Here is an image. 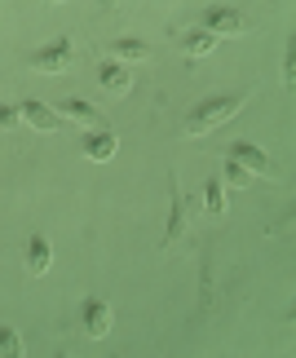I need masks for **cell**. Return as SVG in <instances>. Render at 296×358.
<instances>
[{"label":"cell","instance_id":"6da1fadb","mask_svg":"<svg viewBox=\"0 0 296 358\" xmlns=\"http://www.w3.org/2000/svg\"><path fill=\"white\" fill-rule=\"evenodd\" d=\"M248 106L244 93H221V98H204V102H195L191 111H186V124H182V133L186 137H204L212 129H221L225 120H235L239 111Z\"/></svg>","mask_w":296,"mask_h":358},{"label":"cell","instance_id":"7a4b0ae2","mask_svg":"<svg viewBox=\"0 0 296 358\" xmlns=\"http://www.w3.org/2000/svg\"><path fill=\"white\" fill-rule=\"evenodd\" d=\"M27 62H31V71H40V76H58V71H66V66L75 62V40L58 36V40H49V45L31 49Z\"/></svg>","mask_w":296,"mask_h":358},{"label":"cell","instance_id":"3957f363","mask_svg":"<svg viewBox=\"0 0 296 358\" xmlns=\"http://www.w3.org/2000/svg\"><path fill=\"white\" fill-rule=\"evenodd\" d=\"M80 327H84V336L102 341L106 332H111V306H106L102 296H89L84 306H80Z\"/></svg>","mask_w":296,"mask_h":358},{"label":"cell","instance_id":"277c9868","mask_svg":"<svg viewBox=\"0 0 296 358\" xmlns=\"http://www.w3.org/2000/svg\"><path fill=\"white\" fill-rule=\"evenodd\" d=\"M199 27H204V31H212L217 40H235V36H244V31H248L244 13H235V9H208Z\"/></svg>","mask_w":296,"mask_h":358},{"label":"cell","instance_id":"5b68a950","mask_svg":"<svg viewBox=\"0 0 296 358\" xmlns=\"http://www.w3.org/2000/svg\"><path fill=\"white\" fill-rule=\"evenodd\" d=\"M186 235H191V222H186V195L182 186L172 182V213H168V230H164V248L172 252V248H182Z\"/></svg>","mask_w":296,"mask_h":358},{"label":"cell","instance_id":"8992f818","mask_svg":"<svg viewBox=\"0 0 296 358\" xmlns=\"http://www.w3.org/2000/svg\"><path fill=\"white\" fill-rule=\"evenodd\" d=\"M18 111H22V124H31V129H40V133H58L62 129V115L53 111V106H45V102H18Z\"/></svg>","mask_w":296,"mask_h":358},{"label":"cell","instance_id":"52a82bcc","mask_svg":"<svg viewBox=\"0 0 296 358\" xmlns=\"http://www.w3.org/2000/svg\"><path fill=\"white\" fill-rule=\"evenodd\" d=\"M98 85L111 93V98H124V93L133 89V71H128V66H119V62H102L98 66Z\"/></svg>","mask_w":296,"mask_h":358},{"label":"cell","instance_id":"ba28073f","mask_svg":"<svg viewBox=\"0 0 296 358\" xmlns=\"http://www.w3.org/2000/svg\"><path fill=\"white\" fill-rule=\"evenodd\" d=\"M230 159H239L252 177H265L270 173V159H265V150L261 146H252V142H230V150H225Z\"/></svg>","mask_w":296,"mask_h":358},{"label":"cell","instance_id":"9c48e42d","mask_svg":"<svg viewBox=\"0 0 296 358\" xmlns=\"http://www.w3.org/2000/svg\"><path fill=\"white\" fill-rule=\"evenodd\" d=\"M22 266L31 270V274H49V266H53V243L45 235H31V239H27V252H22Z\"/></svg>","mask_w":296,"mask_h":358},{"label":"cell","instance_id":"30bf717a","mask_svg":"<svg viewBox=\"0 0 296 358\" xmlns=\"http://www.w3.org/2000/svg\"><path fill=\"white\" fill-rule=\"evenodd\" d=\"M177 45H182L186 58L195 62V58H208V53L217 49V36L204 31V27H191V31H182V36H177Z\"/></svg>","mask_w":296,"mask_h":358},{"label":"cell","instance_id":"8fae6325","mask_svg":"<svg viewBox=\"0 0 296 358\" xmlns=\"http://www.w3.org/2000/svg\"><path fill=\"white\" fill-rule=\"evenodd\" d=\"M115 150H119V137H115L111 129H102V133H89V137H84V155H89V159H98V164H106V159L115 155Z\"/></svg>","mask_w":296,"mask_h":358},{"label":"cell","instance_id":"7c38bea8","mask_svg":"<svg viewBox=\"0 0 296 358\" xmlns=\"http://www.w3.org/2000/svg\"><path fill=\"white\" fill-rule=\"evenodd\" d=\"M58 115L71 120V124H98V111H93L84 98H62L58 102Z\"/></svg>","mask_w":296,"mask_h":358},{"label":"cell","instance_id":"4fadbf2b","mask_svg":"<svg viewBox=\"0 0 296 358\" xmlns=\"http://www.w3.org/2000/svg\"><path fill=\"white\" fill-rule=\"evenodd\" d=\"M111 49L119 53V58H128V62H151V45H146V40H138V36H119Z\"/></svg>","mask_w":296,"mask_h":358},{"label":"cell","instance_id":"5bb4252c","mask_svg":"<svg viewBox=\"0 0 296 358\" xmlns=\"http://www.w3.org/2000/svg\"><path fill=\"white\" fill-rule=\"evenodd\" d=\"M221 186H235V190H244V186H252V173H248L239 159H230V155H225V164H221Z\"/></svg>","mask_w":296,"mask_h":358},{"label":"cell","instance_id":"9a60e30c","mask_svg":"<svg viewBox=\"0 0 296 358\" xmlns=\"http://www.w3.org/2000/svg\"><path fill=\"white\" fill-rule=\"evenodd\" d=\"M204 208H208L212 217L225 213V186H221V182H208V186H204Z\"/></svg>","mask_w":296,"mask_h":358},{"label":"cell","instance_id":"2e32d148","mask_svg":"<svg viewBox=\"0 0 296 358\" xmlns=\"http://www.w3.org/2000/svg\"><path fill=\"white\" fill-rule=\"evenodd\" d=\"M0 354H5V358H18V354H27V350H22V336L13 332V327H0Z\"/></svg>","mask_w":296,"mask_h":358},{"label":"cell","instance_id":"e0dca14e","mask_svg":"<svg viewBox=\"0 0 296 358\" xmlns=\"http://www.w3.org/2000/svg\"><path fill=\"white\" fill-rule=\"evenodd\" d=\"M22 124V111L13 102H0V129H18Z\"/></svg>","mask_w":296,"mask_h":358},{"label":"cell","instance_id":"ac0fdd59","mask_svg":"<svg viewBox=\"0 0 296 358\" xmlns=\"http://www.w3.org/2000/svg\"><path fill=\"white\" fill-rule=\"evenodd\" d=\"M283 85H296V58L288 53V62H283Z\"/></svg>","mask_w":296,"mask_h":358},{"label":"cell","instance_id":"d6986e66","mask_svg":"<svg viewBox=\"0 0 296 358\" xmlns=\"http://www.w3.org/2000/svg\"><path fill=\"white\" fill-rule=\"evenodd\" d=\"M102 5H119V0H102Z\"/></svg>","mask_w":296,"mask_h":358}]
</instances>
